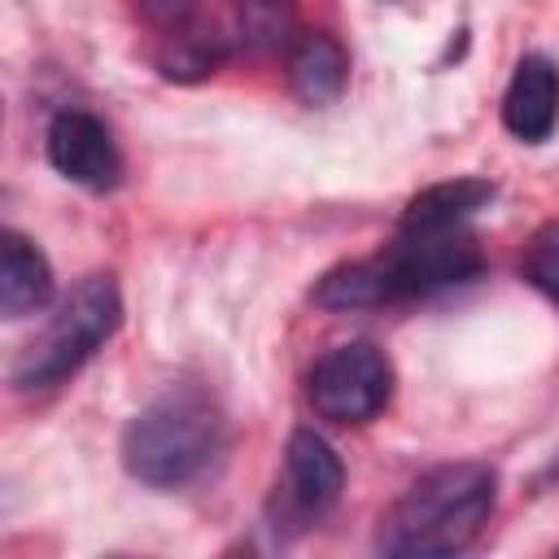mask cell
I'll use <instances>...</instances> for the list:
<instances>
[{"mask_svg": "<svg viewBox=\"0 0 559 559\" xmlns=\"http://www.w3.org/2000/svg\"><path fill=\"white\" fill-rule=\"evenodd\" d=\"M135 4H140V13H144L148 22H157V26H179L197 0H135Z\"/></svg>", "mask_w": 559, "mask_h": 559, "instance_id": "obj_14", "label": "cell"}, {"mask_svg": "<svg viewBox=\"0 0 559 559\" xmlns=\"http://www.w3.org/2000/svg\"><path fill=\"white\" fill-rule=\"evenodd\" d=\"M284 467H288V485H293V502L310 515L328 511L341 489H345V467L336 459V450L310 432V428H297L284 445Z\"/></svg>", "mask_w": 559, "mask_h": 559, "instance_id": "obj_8", "label": "cell"}, {"mask_svg": "<svg viewBox=\"0 0 559 559\" xmlns=\"http://www.w3.org/2000/svg\"><path fill=\"white\" fill-rule=\"evenodd\" d=\"M122 319V297L114 275H87L70 288V297L57 306L48 328L26 345V354L13 367V384L22 393L52 389L66 376H74L118 328Z\"/></svg>", "mask_w": 559, "mask_h": 559, "instance_id": "obj_4", "label": "cell"}, {"mask_svg": "<svg viewBox=\"0 0 559 559\" xmlns=\"http://www.w3.org/2000/svg\"><path fill=\"white\" fill-rule=\"evenodd\" d=\"M524 280L559 301V223H546L524 249Z\"/></svg>", "mask_w": 559, "mask_h": 559, "instance_id": "obj_13", "label": "cell"}, {"mask_svg": "<svg viewBox=\"0 0 559 559\" xmlns=\"http://www.w3.org/2000/svg\"><path fill=\"white\" fill-rule=\"evenodd\" d=\"M297 26V0H236V39L249 52L288 48Z\"/></svg>", "mask_w": 559, "mask_h": 559, "instance_id": "obj_12", "label": "cell"}, {"mask_svg": "<svg viewBox=\"0 0 559 559\" xmlns=\"http://www.w3.org/2000/svg\"><path fill=\"white\" fill-rule=\"evenodd\" d=\"M52 301V266L48 258L22 236L4 231L0 236V314L4 319H26Z\"/></svg>", "mask_w": 559, "mask_h": 559, "instance_id": "obj_9", "label": "cell"}, {"mask_svg": "<svg viewBox=\"0 0 559 559\" xmlns=\"http://www.w3.org/2000/svg\"><path fill=\"white\" fill-rule=\"evenodd\" d=\"M472 275H480V249H476V236L467 227L397 231L393 249L332 266L314 284L310 297L323 310H358V306H389V301L428 297V293L467 284Z\"/></svg>", "mask_w": 559, "mask_h": 559, "instance_id": "obj_1", "label": "cell"}, {"mask_svg": "<svg viewBox=\"0 0 559 559\" xmlns=\"http://www.w3.org/2000/svg\"><path fill=\"white\" fill-rule=\"evenodd\" d=\"M389 393H393V367L371 341H349V345L328 349L306 376V397L314 415L332 424L376 419Z\"/></svg>", "mask_w": 559, "mask_h": 559, "instance_id": "obj_5", "label": "cell"}, {"mask_svg": "<svg viewBox=\"0 0 559 559\" xmlns=\"http://www.w3.org/2000/svg\"><path fill=\"white\" fill-rule=\"evenodd\" d=\"M223 450V415L197 384H170L122 432V467L148 489L197 480Z\"/></svg>", "mask_w": 559, "mask_h": 559, "instance_id": "obj_3", "label": "cell"}, {"mask_svg": "<svg viewBox=\"0 0 559 559\" xmlns=\"http://www.w3.org/2000/svg\"><path fill=\"white\" fill-rule=\"evenodd\" d=\"M502 122L515 140L542 144L559 122V70L546 57H524L502 96Z\"/></svg>", "mask_w": 559, "mask_h": 559, "instance_id": "obj_7", "label": "cell"}, {"mask_svg": "<svg viewBox=\"0 0 559 559\" xmlns=\"http://www.w3.org/2000/svg\"><path fill=\"white\" fill-rule=\"evenodd\" d=\"M288 83L306 105H332L349 83V57L328 31H301L288 44Z\"/></svg>", "mask_w": 559, "mask_h": 559, "instance_id": "obj_10", "label": "cell"}, {"mask_svg": "<svg viewBox=\"0 0 559 559\" xmlns=\"http://www.w3.org/2000/svg\"><path fill=\"white\" fill-rule=\"evenodd\" d=\"M493 201V183L485 179H445L424 188L419 197L406 201L397 231H445V227H463L476 210H485Z\"/></svg>", "mask_w": 559, "mask_h": 559, "instance_id": "obj_11", "label": "cell"}, {"mask_svg": "<svg viewBox=\"0 0 559 559\" xmlns=\"http://www.w3.org/2000/svg\"><path fill=\"white\" fill-rule=\"evenodd\" d=\"M498 502V476L485 463H441L424 472L384 515L376 546L397 559L454 555L476 542Z\"/></svg>", "mask_w": 559, "mask_h": 559, "instance_id": "obj_2", "label": "cell"}, {"mask_svg": "<svg viewBox=\"0 0 559 559\" xmlns=\"http://www.w3.org/2000/svg\"><path fill=\"white\" fill-rule=\"evenodd\" d=\"M48 162L57 175H66L87 192H109L122 175L114 135L87 109H61L48 122Z\"/></svg>", "mask_w": 559, "mask_h": 559, "instance_id": "obj_6", "label": "cell"}]
</instances>
